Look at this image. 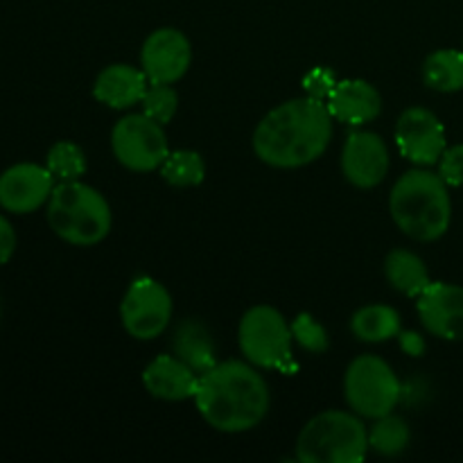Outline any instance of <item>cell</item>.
<instances>
[{"mask_svg": "<svg viewBox=\"0 0 463 463\" xmlns=\"http://www.w3.org/2000/svg\"><path fill=\"white\" fill-rule=\"evenodd\" d=\"M193 401L213 430L240 434L258 428L265 420L271 393L258 366L229 360L217 362L211 371L199 375Z\"/></svg>", "mask_w": 463, "mask_h": 463, "instance_id": "2", "label": "cell"}, {"mask_svg": "<svg viewBox=\"0 0 463 463\" xmlns=\"http://www.w3.org/2000/svg\"><path fill=\"white\" fill-rule=\"evenodd\" d=\"M158 170H161L163 179L175 188H193V185L202 184L206 176V163H203L202 154L193 152V149H176V152L167 154Z\"/></svg>", "mask_w": 463, "mask_h": 463, "instance_id": "23", "label": "cell"}, {"mask_svg": "<svg viewBox=\"0 0 463 463\" xmlns=\"http://www.w3.org/2000/svg\"><path fill=\"white\" fill-rule=\"evenodd\" d=\"M172 351L199 375L206 373L217 364L215 342H213L206 326L194 319L181 321L179 328L175 330V337H172Z\"/></svg>", "mask_w": 463, "mask_h": 463, "instance_id": "18", "label": "cell"}, {"mask_svg": "<svg viewBox=\"0 0 463 463\" xmlns=\"http://www.w3.org/2000/svg\"><path fill=\"white\" fill-rule=\"evenodd\" d=\"M240 351L258 369L297 371L292 357V328L276 307L256 306L244 312L238 328Z\"/></svg>", "mask_w": 463, "mask_h": 463, "instance_id": "6", "label": "cell"}, {"mask_svg": "<svg viewBox=\"0 0 463 463\" xmlns=\"http://www.w3.org/2000/svg\"><path fill=\"white\" fill-rule=\"evenodd\" d=\"M140 104H143L145 116L167 125L179 109V93L172 89V84H149Z\"/></svg>", "mask_w": 463, "mask_h": 463, "instance_id": "25", "label": "cell"}, {"mask_svg": "<svg viewBox=\"0 0 463 463\" xmlns=\"http://www.w3.org/2000/svg\"><path fill=\"white\" fill-rule=\"evenodd\" d=\"M143 384L149 396L165 402H179L194 398L199 384V373H194L184 360L172 355H158L143 371Z\"/></svg>", "mask_w": 463, "mask_h": 463, "instance_id": "15", "label": "cell"}, {"mask_svg": "<svg viewBox=\"0 0 463 463\" xmlns=\"http://www.w3.org/2000/svg\"><path fill=\"white\" fill-rule=\"evenodd\" d=\"M411 441L410 425L405 419L392 414L375 419V425L369 430V450L383 457H398L407 450Z\"/></svg>", "mask_w": 463, "mask_h": 463, "instance_id": "22", "label": "cell"}, {"mask_svg": "<svg viewBox=\"0 0 463 463\" xmlns=\"http://www.w3.org/2000/svg\"><path fill=\"white\" fill-rule=\"evenodd\" d=\"M54 176L45 165L16 163L0 175V208L14 215H30L48 203Z\"/></svg>", "mask_w": 463, "mask_h": 463, "instance_id": "12", "label": "cell"}, {"mask_svg": "<svg viewBox=\"0 0 463 463\" xmlns=\"http://www.w3.org/2000/svg\"><path fill=\"white\" fill-rule=\"evenodd\" d=\"M439 176L452 188L463 185V143L448 147L439 158Z\"/></svg>", "mask_w": 463, "mask_h": 463, "instance_id": "27", "label": "cell"}, {"mask_svg": "<svg viewBox=\"0 0 463 463\" xmlns=\"http://www.w3.org/2000/svg\"><path fill=\"white\" fill-rule=\"evenodd\" d=\"M111 149L118 163L131 172L158 170L170 154L163 125L145 113H131L116 122Z\"/></svg>", "mask_w": 463, "mask_h": 463, "instance_id": "8", "label": "cell"}, {"mask_svg": "<svg viewBox=\"0 0 463 463\" xmlns=\"http://www.w3.org/2000/svg\"><path fill=\"white\" fill-rule=\"evenodd\" d=\"M45 215L52 233L72 247L99 244L113 222L107 199L81 179L59 181L45 203Z\"/></svg>", "mask_w": 463, "mask_h": 463, "instance_id": "4", "label": "cell"}, {"mask_svg": "<svg viewBox=\"0 0 463 463\" xmlns=\"http://www.w3.org/2000/svg\"><path fill=\"white\" fill-rule=\"evenodd\" d=\"M16 251V231L5 215H0V265H7Z\"/></svg>", "mask_w": 463, "mask_h": 463, "instance_id": "29", "label": "cell"}, {"mask_svg": "<svg viewBox=\"0 0 463 463\" xmlns=\"http://www.w3.org/2000/svg\"><path fill=\"white\" fill-rule=\"evenodd\" d=\"M401 380L378 355H360L344 375V396L348 407L364 419H380L396 410L401 401Z\"/></svg>", "mask_w": 463, "mask_h": 463, "instance_id": "7", "label": "cell"}, {"mask_svg": "<svg viewBox=\"0 0 463 463\" xmlns=\"http://www.w3.org/2000/svg\"><path fill=\"white\" fill-rule=\"evenodd\" d=\"M335 86H337V80H335L333 71H328V68H315V71H310L306 77H303V89H306V95H310V98L315 99H321V102H326V99L330 98Z\"/></svg>", "mask_w": 463, "mask_h": 463, "instance_id": "28", "label": "cell"}, {"mask_svg": "<svg viewBox=\"0 0 463 463\" xmlns=\"http://www.w3.org/2000/svg\"><path fill=\"white\" fill-rule=\"evenodd\" d=\"M398 152L414 165H434L448 149L446 129L430 109L411 107L396 122Z\"/></svg>", "mask_w": 463, "mask_h": 463, "instance_id": "11", "label": "cell"}, {"mask_svg": "<svg viewBox=\"0 0 463 463\" xmlns=\"http://www.w3.org/2000/svg\"><path fill=\"white\" fill-rule=\"evenodd\" d=\"M172 297L158 280L138 276L120 303L122 328L138 342L156 339L170 326Z\"/></svg>", "mask_w": 463, "mask_h": 463, "instance_id": "9", "label": "cell"}, {"mask_svg": "<svg viewBox=\"0 0 463 463\" xmlns=\"http://www.w3.org/2000/svg\"><path fill=\"white\" fill-rule=\"evenodd\" d=\"M423 81L437 93L463 90V52L459 50H437L423 61Z\"/></svg>", "mask_w": 463, "mask_h": 463, "instance_id": "21", "label": "cell"}, {"mask_svg": "<svg viewBox=\"0 0 463 463\" xmlns=\"http://www.w3.org/2000/svg\"><path fill=\"white\" fill-rule=\"evenodd\" d=\"M289 328H292L294 342H297L303 351L315 353V355L328 351V333H326L324 326H321L315 317L307 315V312H301V315L289 324Z\"/></svg>", "mask_w": 463, "mask_h": 463, "instance_id": "26", "label": "cell"}, {"mask_svg": "<svg viewBox=\"0 0 463 463\" xmlns=\"http://www.w3.org/2000/svg\"><path fill=\"white\" fill-rule=\"evenodd\" d=\"M369 452V430L353 411L328 410L306 423L297 439L301 463H360Z\"/></svg>", "mask_w": 463, "mask_h": 463, "instance_id": "5", "label": "cell"}, {"mask_svg": "<svg viewBox=\"0 0 463 463\" xmlns=\"http://www.w3.org/2000/svg\"><path fill=\"white\" fill-rule=\"evenodd\" d=\"M420 321L430 335L446 342H463V288L430 283L416 301Z\"/></svg>", "mask_w": 463, "mask_h": 463, "instance_id": "14", "label": "cell"}, {"mask_svg": "<svg viewBox=\"0 0 463 463\" xmlns=\"http://www.w3.org/2000/svg\"><path fill=\"white\" fill-rule=\"evenodd\" d=\"M326 107L335 120L360 127L380 116L383 98H380L378 89L366 80H342L326 99Z\"/></svg>", "mask_w": 463, "mask_h": 463, "instance_id": "16", "label": "cell"}, {"mask_svg": "<svg viewBox=\"0 0 463 463\" xmlns=\"http://www.w3.org/2000/svg\"><path fill=\"white\" fill-rule=\"evenodd\" d=\"M45 167L52 172L57 181H80L86 175V154L80 145L71 143V140H59L50 147L48 156H45Z\"/></svg>", "mask_w": 463, "mask_h": 463, "instance_id": "24", "label": "cell"}, {"mask_svg": "<svg viewBox=\"0 0 463 463\" xmlns=\"http://www.w3.org/2000/svg\"><path fill=\"white\" fill-rule=\"evenodd\" d=\"M193 63V45L176 27H161L145 39L140 50V68L149 84H175Z\"/></svg>", "mask_w": 463, "mask_h": 463, "instance_id": "10", "label": "cell"}, {"mask_svg": "<svg viewBox=\"0 0 463 463\" xmlns=\"http://www.w3.org/2000/svg\"><path fill=\"white\" fill-rule=\"evenodd\" d=\"M450 185L430 170H410L393 184L389 213L398 229L419 242L443 238L452 222Z\"/></svg>", "mask_w": 463, "mask_h": 463, "instance_id": "3", "label": "cell"}, {"mask_svg": "<svg viewBox=\"0 0 463 463\" xmlns=\"http://www.w3.org/2000/svg\"><path fill=\"white\" fill-rule=\"evenodd\" d=\"M333 120L321 99L297 98L271 109L253 131V152L279 170L310 165L333 140Z\"/></svg>", "mask_w": 463, "mask_h": 463, "instance_id": "1", "label": "cell"}, {"mask_svg": "<svg viewBox=\"0 0 463 463\" xmlns=\"http://www.w3.org/2000/svg\"><path fill=\"white\" fill-rule=\"evenodd\" d=\"M389 172V149L373 131H351L344 143L342 175L355 188L369 190L384 181Z\"/></svg>", "mask_w": 463, "mask_h": 463, "instance_id": "13", "label": "cell"}, {"mask_svg": "<svg viewBox=\"0 0 463 463\" xmlns=\"http://www.w3.org/2000/svg\"><path fill=\"white\" fill-rule=\"evenodd\" d=\"M402 348H405V351H410L411 355H420L425 346H423V342H420L419 335H405V337H402Z\"/></svg>", "mask_w": 463, "mask_h": 463, "instance_id": "30", "label": "cell"}, {"mask_svg": "<svg viewBox=\"0 0 463 463\" xmlns=\"http://www.w3.org/2000/svg\"><path fill=\"white\" fill-rule=\"evenodd\" d=\"M149 80L143 68L129 66V63H113L98 75L93 84V95L98 102L107 104L109 109H129L143 99Z\"/></svg>", "mask_w": 463, "mask_h": 463, "instance_id": "17", "label": "cell"}, {"mask_svg": "<svg viewBox=\"0 0 463 463\" xmlns=\"http://www.w3.org/2000/svg\"><path fill=\"white\" fill-rule=\"evenodd\" d=\"M351 333L366 344L389 342L401 335V315L392 306L383 303L364 306L353 315Z\"/></svg>", "mask_w": 463, "mask_h": 463, "instance_id": "20", "label": "cell"}, {"mask_svg": "<svg viewBox=\"0 0 463 463\" xmlns=\"http://www.w3.org/2000/svg\"><path fill=\"white\" fill-rule=\"evenodd\" d=\"M384 276L396 292L411 298H419L432 283L423 258L416 256L414 251H407V249L389 251L387 260H384Z\"/></svg>", "mask_w": 463, "mask_h": 463, "instance_id": "19", "label": "cell"}]
</instances>
